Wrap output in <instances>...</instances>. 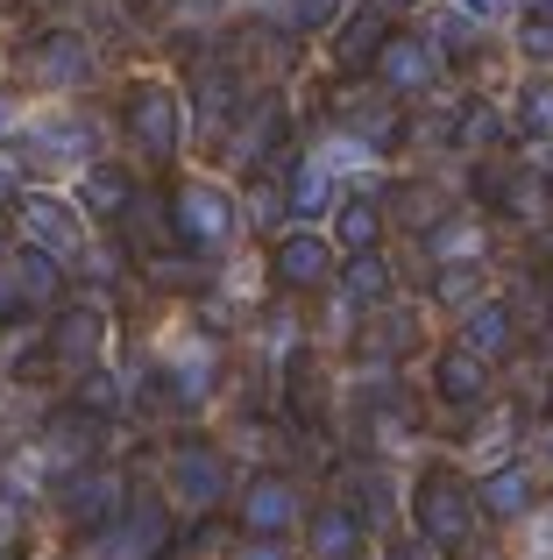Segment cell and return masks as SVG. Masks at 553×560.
I'll return each instance as SVG.
<instances>
[{
	"label": "cell",
	"mask_w": 553,
	"mask_h": 560,
	"mask_svg": "<svg viewBox=\"0 0 553 560\" xmlns=\"http://www.w3.org/2000/svg\"><path fill=\"white\" fill-rule=\"evenodd\" d=\"M412 511H419V539H426V547H461L469 525H475V490L461 476H447V468H433V476L419 482Z\"/></svg>",
	"instance_id": "1"
},
{
	"label": "cell",
	"mask_w": 553,
	"mask_h": 560,
	"mask_svg": "<svg viewBox=\"0 0 553 560\" xmlns=\"http://www.w3.org/2000/svg\"><path fill=\"white\" fill-rule=\"evenodd\" d=\"M164 547H170V518H164V504H150V497L128 504V511H114V518L85 539L93 560H156Z\"/></svg>",
	"instance_id": "2"
},
{
	"label": "cell",
	"mask_w": 553,
	"mask_h": 560,
	"mask_svg": "<svg viewBox=\"0 0 553 560\" xmlns=\"http://www.w3.org/2000/svg\"><path fill=\"white\" fill-rule=\"evenodd\" d=\"M170 234H178L185 248H221L227 234H235V199H227L221 185H178V199H170Z\"/></svg>",
	"instance_id": "3"
},
{
	"label": "cell",
	"mask_w": 553,
	"mask_h": 560,
	"mask_svg": "<svg viewBox=\"0 0 553 560\" xmlns=\"http://www.w3.org/2000/svg\"><path fill=\"white\" fill-rule=\"evenodd\" d=\"M170 497L192 511H213L227 497V462L213 447H199V440H185L178 454H170Z\"/></svg>",
	"instance_id": "4"
},
{
	"label": "cell",
	"mask_w": 553,
	"mask_h": 560,
	"mask_svg": "<svg viewBox=\"0 0 553 560\" xmlns=\"http://www.w3.org/2000/svg\"><path fill=\"white\" fill-rule=\"evenodd\" d=\"M128 136L150 156L178 150V100H170V85H136V93H128Z\"/></svg>",
	"instance_id": "5"
},
{
	"label": "cell",
	"mask_w": 553,
	"mask_h": 560,
	"mask_svg": "<svg viewBox=\"0 0 553 560\" xmlns=\"http://www.w3.org/2000/svg\"><path fill=\"white\" fill-rule=\"evenodd\" d=\"M121 497H128V490H121V476H114V468H79V476L64 482V518H71V525H93V533H99V525L121 511Z\"/></svg>",
	"instance_id": "6"
},
{
	"label": "cell",
	"mask_w": 553,
	"mask_h": 560,
	"mask_svg": "<svg viewBox=\"0 0 553 560\" xmlns=\"http://www.w3.org/2000/svg\"><path fill=\"white\" fill-rule=\"evenodd\" d=\"M291 518H298V490L284 476H256L249 497H242V525L256 539H276V533H291Z\"/></svg>",
	"instance_id": "7"
},
{
	"label": "cell",
	"mask_w": 553,
	"mask_h": 560,
	"mask_svg": "<svg viewBox=\"0 0 553 560\" xmlns=\"http://www.w3.org/2000/svg\"><path fill=\"white\" fill-rule=\"evenodd\" d=\"M376 71H384L390 93H426L433 71H440V57H433V43H426V36H390V43H384V57H376Z\"/></svg>",
	"instance_id": "8"
},
{
	"label": "cell",
	"mask_w": 553,
	"mask_h": 560,
	"mask_svg": "<svg viewBox=\"0 0 553 560\" xmlns=\"http://www.w3.org/2000/svg\"><path fill=\"white\" fill-rule=\"evenodd\" d=\"M384 43H390V8H355L341 22V36H333V57H341L348 71H362V65H376V57H384Z\"/></svg>",
	"instance_id": "9"
},
{
	"label": "cell",
	"mask_w": 553,
	"mask_h": 560,
	"mask_svg": "<svg viewBox=\"0 0 553 560\" xmlns=\"http://www.w3.org/2000/svg\"><path fill=\"white\" fill-rule=\"evenodd\" d=\"M22 234L43 248V256H79V220H71V206H57V199H22Z\"/></svg>",
	"instance_id": "10"
},
{
	"label": "cell",
	"mask_w": 553,
	"mask_h": 560,
	"mask_svg": "<svg viewBox=\"0 0 553 560\" xmlns=\"http://www.w3.org/2000/svg\"><path fill=\"white\" fill-rule=\"evenodd\" d=\"M50 355L64 362V370H93V355H99V313L93 305H71L50 327Z\"/></svg>",
	"instance_id": "11"
},
{
	"label": "cell",
	"mask_w": 553,
	"mask_h": 560,
	"mask_svg": "<svg viewBox=\"0 0 553 560\" xmlns=\"http://www.w3.org/2000/svg\"><path fill=\"white\" fill-rule=\"evenodd\" d=\"M327 270H333V248L319 242V234H284V242H276V277H284L291 291L319 284Z\"/></svg>",
	"instance_id": "12"
},
{
	"label": "cell",
	"mask_w": 553,
	"mask_h": 560,
	"mask_svg": "<svg viewBox=\"0 0 553 560\" xmlns=\"http://www.w3.org/2000/svg\"><path fill=\"white\" fill-rule=\"evenodd\" d=\"M433 383H440L447 405H475V397L490 390V362H483V355H469V348H447L440 370H433Z\"/></svg>",
	"instance_id": "13"
},
{
	"label": "cell",
	"mask_w": 553,
	"mask_h": 560,
	"mask_svg": "<svg viewBox=\"0 0 553 560\" xmlns=\"http://www.w3.org/2000/svg\"><path fill=\"white\" fill-rule=\"evenodd\" d=\"M355 547H362V518L348 504L313 511V553L319 560H355Z\"/></svg>",
	"instance_id": "14"
},
{
	"label": "cell",
	"mask_w": 553,
	"mask_h": 560,
	"mask_svg": "<svg viewBox=\"0 0 553 560\" xmlns=\"http://www.w3.org/2000/svg\"><path fill=\"white\" fill-rule=\"evenodd\" d=\"M85 71H93V57H85L79 36H43L36 43V79L43 85H79Z\"/></svg>",
	"instance_id": "15"
},
{
	"label": "cell",
	"mask_w": 553,
	"mask_h": 560,
	"mask_svg": "<svg viewBox=\"0 0 553 560\" xmlns=\"http://www.w3.org/2000/svg\"><path fill=\"white\" fill-rule=\"evenodd\" d=\"M461 348L483 355V362H497L504 348H511V313H504V305H475L469 327H461Z\"/></svg>",
	"instance_id": "16"
},
{
	"label": "cell",
	"mask_w": 553,
	"mask_h": 560,
	"mask_svg": "<svg viewBox=\"0 0 553 560\" xmlns=\"http://www.w3.org/2000/svg\"><path fill=\"white\" fill-rule=\"evenodd\" d=\"M475 504H483L490 518H518V511L532 504V476H526V468H497V476L475 490Z\"/></svg>",
	"instance_id": "17"
},
{
	"label": "cell",
	"mask_w": 553,
	"mask_h": 560,
	"mask_svg": "<svg viewBox=\"0 0 553 560\" xmlns=\"http://www.w3.org/2000/svg\"><path fill=\"white\" fill-rule=\"evenodd\" d=\"M8 270H14V291H22V305H43V299H57V256L28 248V256H14V262H8Z\"/></svg>",
	"instance_id": "18"
},
{
	"label": "cell",
	"mask_w": 553,
	"mask_h": 560,
	"mask_svg": "<svg viewBox=\"0 0 553 560\" xmlns=\"http://www.w3.org/2000/svg\"><path fill=\"white\" fill-rule=\"evenodd\" d=\"M376 228H384V220H376V206H369V199H348V206H341V220H333V234H341L348 256H369V248H376Z\"/></svg>",
	"instance_id": "19"
},
{
	"label": "cell",
	"mask_w": 553,
	"mask_h": 560,
	"mask_svg": "<svg viewBox=\"0 0 553 560\" xmlns=\"http://www.w3.org/2000/svg\"><path fill=\"white\" fill-rule=\"evenodd\" d=\"M93 213H121L128 199H136V185H128V171H114V164H99V171H85V191H79Z\"/></svg>",
	"instance_id": "20"
},
{
	"label": "cell",
	"mask_w": 553,
	"mask_h": 560,
	"mask_svg": "<svg viewBox=\"0 0 553 560\" xmlns=\"http://www.w3.org/2000/svg\"><path fill=\"white\" fill-rule=\"evenodd\" d=\"M348 299H362V305H376V299H390V262L376 256H348Z\"/></svg>",
	"instance_id": "21"
},
{
	"label": "cell",
	"mask_w": 553,
	"mask_h": 560,
	"mask_svg": "<svg viewBox=\"0 0 553 560\" xmlns=\"http://www.w3.org/2000/svg\"><path fill=\"white\" fill-rule=\"evenodd\" d=\"M497 199H504V213H518V220H540L546 213V185L540 178H504Z\"/></svg>",
	"instance_id": "22"
},
{
	"label": "cell",
	"mask_w": 553,
	"mask_h": 560,
	"mask_svg": "<svg viewBox=\"0 0 553 560\" xmlns=\"http://www.w3.org/2000/svg\"><path fill=\"white\" fill-rule=\"evenodd\" d=\"M518 121H526V136H553V79H532L526 100H518Z\"/></svg>",
	"instance_id": "23"
},
{
	"label": "cell",
	"mask_w": 553,
	"mask_h": 560,
	"mask_svg": "<svg viewBox=\"0 0 553 560\" xmlns=\"http://www.w3.org/2000/svg\"><path fill=\"white\" fill-rule=\"evenodd\" d=\"M85 447H93V419H79V411H71V419L50 425V454H57V462H79Z\"/></svg>",
	"instance_id": "24"
},
{
	"label": "cell",
	"mask_w": 553,
	"mask_h": 560,
	"mask_svg": "<svg viewBox=\"0 0 553 560\" xmlns=\"http://www.w3.org/2000/svg\"><path fill=\"white\" fill-rule=\"evenodd\" d=\"M319 206H327V171L305 164L298 178H291V213H319Z\"/></svg>",
	"instance_id": "25"
},
{
	"label": "cell",
	"mask_w": 553,
	"mask_h": 560,
	"mask_svg": "<svg viewBox=\"0 0 553 560\" xmlns=\"http://www.w3.org/2000/svg\"><path fill=\"white\" fill-rule=\"evenodd\" d=\"M433 43H440L447 57H469V50H475V28H469V14H440V22H433Z\"/></svg>",
	"instance_id": "26"
},
{
	"label": "cell",
	"mask_w": 553,
	"mask_h": 560,
	"mask_svg": "<svg viewBox=\"0 0 553 560\" xmlns=\"http://www.w3.org/2000/svg\"><path fill=\"white\" fill-rule=\"evenodd\" d=\"M426 248H433V256H447V262H455L461 248H475V228H469V220H440V228L426 234Z\"/></svg>",
	"instance_id": "27"
},
{
	"label": "cell",
	"mask_w": 553,
	"mask_h": 560,
	"mask_svg": "<svg viewBox=\"0 0 553 560\" xmlns=\"http://www.w3.org/2000/svg\"><path fill=\"white\" fill-rule=\"evenodd\" d=\"M475 284H483V270H475V262H447V270H440V284H433V291H440L447 305H461V299H475Z\"/></svg>",
	"instance_id": "28"
},
{
	"label": "cell",
	"mask_w": 553,
	"mask_h": 560,
	"mask_svg": "<svg viewBox=\"0 0 553 560\" xmlns=\"http://www.w3.org/2000/svg\"><path fill=\"white\" fill-rule=\"evenodd\" d=\"M455 136H461V150H483V142L497 136V114H490V107H469V114L455 121Z\"/></svg>",
	"instance_id": "29"
},
{
	"label": "cell",
	"mask_w": 553,
	"mask_h": 560,
	"mask_svg": "<svg viewBox=\"0 0 553 560\" xmlns=\"http://www.w3.org/2000/svg\"><path fill=\"white\" fill-rule=\"evenodd\" d=\"M384 504H390V497H384V476H355V518H362V511H369V518H384Z\"/></svg>",
	"instance_id": "30"
},
{
	"label": "cell",
	"mask_w": 553,
	"mask_h": 560,
	"mask_svg": "<svg viewBox=\"0 0 553 560\" xmlns=\"http://www.w3.org/2000/svg\"><path fill=\"white\" fill-rule=\"evenodd\" d=\"M526 50L532 57H553V22H546V14H526Z\"/></svg>",
	"instance_id": "31"
},
{
	"label": "cell",
	"mask_w": 553,
	"mask_h": 560,
	"mask_svg": "<svg viewBox=\"0 0 553 560\" xmlns=\"http://www.w3.org/2000/svg\"><path fill=\"white\" fill-rule=\"evenodd\" d=\"M333 8H341V0H298V22H305V28H327Z\"/></svg>",
	"instance_id": "32"
},
{
	"label": "cell",
	"mask_w": 553,
	"mask_h": 560,
	"mask_svg": "<svg viewBox=\"0 0 553 560\" xmlns=\"http://www.w3.org/2000/svg\"><path fill=\"white\" fill-rule=\"evenodd\" d=\"M79 405H93V411H107V405H114V383H107V376H85V390H79Z\"/></svg>",
	"instance_id": "33"
},
{
	"label": "cell",
	"mask_w": 553,
	"mask_h": 560,
	"mask_svg": "<svg viewBox=\"0 0 553 560\" xmlns=\"http://www.w3.org/2000/svg\"><path fill=\"white\" fill-rule=\"evenodd\" d=\"M242 560H291V553L276 547V539H249V547H242Z\"/></svg>",
	"instance_id": "34"
},
{
	"label": "cell",
	"mask_w": 553,
	"mask_h": 560,
	"mask_svg": "<svg viewBox=\"0 0 553 560\" xmlns=\"http://www.w3.org/2000/svg\"><path fill=\"white\" fill-rule=\"evenodd\" d=\"M390 560H440V553H433V547H426V539H404V547H398V553H390Z\"/></svg>",
	"instance_id": "35"
},
{
	"label": "cell",
	"mask_w": 553,
	"mask_h": 560,
	"mask_svg": "<svg viewBox=\"0 0 553 560\" xmlns=\"http://www.w3.org/2000/svg\"><path fill=\"white\" fill-rule=\"evenodd\" d=\"M504 0H461V14H497Z\"/></svg>",
	"instance_id": "36"
},
{
	"label": "cell",
	"mask_w": 553,
	"mask_h": 560,
	"mask_svg": "<svg viewBox=\"0 0 553 560\" xmlns=\"http://www.w3.org/2000/svg\"><path fill=\"white\" fill-rule=\"evenodd\" d=\"M8 128H14V100L0 93V136H8Z\"/></svg>",
	"instance_id": "37"
},
{
	"label": "cell",
	"mask_w": 553,
	"mask_h": 560,
	"mask_svg": "<svg viewBox=\"0 0 553 560\" xmlns=\"http://www.w3.org/2000/svg\"><path fill=\"white\" fill-rule=\"evenodd\" d=\"M8 199H14V171L0 164V206H8Z\"/></svg>",
	"instance_id": "38"
},
{
	"label": "cell",
	"mask_w": 553,
	"mask_h": 560,
	"mask_svg": "<svg viewBox=\"0 0 553 560\" xmlns=\"http://www.w3.org/2000/svg\"><path fill=\"white\" fill-rule=\"evenodd\" d=\"M526 8H532V14H546V22H553V0H526Z\"/></svg>",
	"instance_id": "39"
},
{
	"label": "cell",
	"mask_w": 553,
	"mask_h": 560,
	"mask_svg": "<svg viewBox=\"0 0 553 560\" xmlns=\"http://www.w3.org/2000/svg\"><path fill=\"white\" fill-rule=\"evenodd\" d=\"M376 8H412V0H376Z\"/></svg>",
	"instance_id": "40"
},
{
	"label": "cell",
	"mask_w": 553,
	"mask_h": 560,
	"mask_svg": "<svg viewBox=\"0 0 553 560\" xmlns=\"http://www.w3.org/2000/svg\"><path fill=\"white\" fill-rule=\"evenodd\" d=\"M546 447H553V425H546Z\"/></svg>",
	"instance_id": "41"
}]
</instances>
